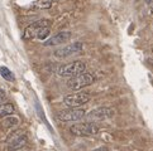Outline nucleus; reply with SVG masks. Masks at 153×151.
Masks as SVG:
<instances>
[{"label": "nucleus", "instance_id": "nucleus-1", "mask_svg": "<svg viewBox=\"0 0 153 151\" xmlns=\"http://www.w3.org/2000/svg\"><path fill=\"white\" fill-rule=\"evenodd\" d=\"M85 69H86V64L81 61H75V62H71L68 64H65V66H61L57 69V73L58 76L61 77H76L81 73H85Z\"/></svg>", "mask_w": 153, "mask_h": 151}, {"label": "nucleus", "instance_id": "nucleus-2", "mask_svg": "<svg viewBox=\"0 0 153 151\" xmlns=\"http://www.w3.org/2000/svg\"><path fill=\"white\" fill-rule=\"evenodd\" d=\"M70 131L76 136L86 137V136H94L99 132V126L92 122H84V123H76V125L70 127Z\"/></svg>", "mask_w": 153, "mask_h": 151}, {"label": "nucleus", "instance_id": "nucleus-3", "mask_svg": "<svg viewBox=\"0 0 153 151\" xmlns=\"http://www.w3.org/2000/svg\"><path fill=\"white\" fill-rule=\"evenodd\" d=\"M95 82V77L90 73H81L76 77H72L68 82H67V86L72 91H79L81 88L86 87V86H90Z\"/></svg>", "mask_w": 153, "mask_h": 151}, {"label": "nucleus", "instance_id": "nucleus-4", "mask_svg": "<svg viewBox=\"0 0 153 151\" xmlns=\"http://www.w3.org/2000/svg\"><path fill=\"white\" fill-rule=\"evenodd\" d=\"M51 26V20L48 19H41L38 21H34L33 24H30L29 26H27L23 34V39L29 40V39H34L37 38L38 33L42 28H50Z\"/></svg>", "mask_w": 153, "mask_h": 151}, {"label": "nucleus", "instance_id": "nucleus-5", "mask_svg": "<svg viewBox=\"0 0 153 151\" xmlns=\"http://www.w3.org/2000/svg\"><path fill=\"white\" fill-rule=\"evenodd\" d=\"M91 100V96L85 92H79V93H72L68 95L63 98V103L71 107V108H77V107L87 103Z\"/></svg>", "mask_w": 153, "mask_h": 151}, {"label": "nucleus", "instance_id": "nucleus-6", "mask_svg": "<svg viewBox=\"0 0 153 151\" xmlns=\"http://www.w3.org/2000/svg\"><path fill=\"white\" fill-rule=\"evenodd\" d=\"M85 117V111L81 108H68L59 111L57 113V118L63 122H71V121H79Z\"/></svg>", "mask_w": 153, "mask_h": 151}, {"label": "nucleus", "instance_id": "nucleus-7", "mask_svg": "<svg viewBox=\"0 0 153 151\" xmlns=\"http://www.w3.org/2000/svg\"><path fill=\"white\" fill-rule=\"evenodd\" d=\"M84 48V44L81 42H75V43H71V44L63 47V48H59V49L54 51L53 56L57 57V58H67L70 56H74L76 53H80L82 51Z\"/></svg>", "mask_w": 153, "mask_h": 151}, {"label": "nucleus", "instance_id": "nucleus-8", "mask_svg": "<svg viewBox=\"0 0 153 151\" xmlns=\"http://www.w3.org/2000/svg\"><path fill=\"white\" fill-rule=\"evenodd\" d=\"M113 115H114V110L109 108V107H99V108H95L87 113L86 118L89 121H101L113 117Z\"/></svg>", "mask_w": 153, "mask_h": 151}, {"label": "nucleus", "instance_id": "nucleus-9", "mask_svg": "<svg viewBox=\"0 0 153 151\" xmlns=\"http://www.w3.org/2000/svg\"><path fill=\"white\" fill-rule=\"evenodd\" d=\"M71 38V33L70 32H59L56 35H53L52 38H50L48 40L45 42V45L46 47H52V45H58V44H62V43L67 42Z\"/></svg>", "mask_w": 153, "mask_h": 151}, {"label": "nucleus", "instance_id": "nucleus-10", "mask_svg": "<svg viewBox=\"0 0 153 151\" xmlns=\"http://www.w3.org/2000/svg\"><path fill=\"white\" fill-rule=\"evenodd\" d=\"M27 136L25 135H20V136H17L12 142L9 144V146H8V150L9 151H17V150H20V149H23L25 145H27Z\"/></svg>", "mask_w": 153, "mask_h": 151}, {"label": "nucleus", "instance_id": "nucleus-11", "mask_svg": "<svg viewBox=\"0 0 153 151\" xmlns=\"http://www.w3.org/2000/svg\"><path fill=\"white\" fill-rule=\"evenodd\" d=\"M14 106L12 103H3L0 105V118H4V117H8L10 116L12 113H14Z\"/></svg>", "mask_w": 153, "mask_h": 151}, {"label": "nucleus", "instance_id": "nucleus-12", "mask_svg": "<svg viewBox=\"0 0 153 151\" xmlns=\"http://www.w3.org/2000/svg\"><path fill=\"white\" fill-rule=\"evenodd\" d=\"M19 123V118L18 117H8V118H4V121H3V127L5 128H10V127H14V126H17Z\"/></svg>", "mask_w": 153, "mask_h": 151}, {"label": "nucleus", "instance_id": "nucleus-13", "mask_svg": "<svg viewBox=\"0 0 153 151\" xmlns=\"http://www.w3.org/2000/svg\"><path fill=\"white\" fill-rule=\"evenodd\" d=\"M0 74L3 76L4 79L10 81V82H13V81H14V74H13L12 71H10L9 68H7V67H0Z\"/></svg>", "mask_w": 153, "mask_h": 151}, {"label": "nucleus", "instance_id": "nucleus-14", "mask_svg": "<svg viewBox=\"0 0 153 151\" xmlns=\"http://www.w3.org/2000/svg\"><path fill=\"white\" fill-rule=\"evenodd\" d=\"M53 1L54 0H38L37 5H38V8H41V9H48L52 7Z\"/></svg>", "mask_w": 153, "mask_h": 151}, {"label": "nucleus", "instance_id": "nucleus-15", "mask_svg": "<svg viewBox=\"0 0 153 151\" xmlns=\"http://www.w3.org/2000/svg\"><path fill=\"white\" fill-rule=\"evenodd\" d=\"M50 28H42L41 30H39V33H38V35H37V39H39V40H46V38L50 35Z\"/></svg>", "mask_w": 153, "mask_h": 151}, {"label": "nucleus", "instance_id": "nucleus-16", "mask_svg": "<svg viewBox=\"0 0 153 151\" xmlns=\"http://www.w3.org/2000/svg\"><path fill=\"white\" fill-rule=\"evenodd\" d=\"M5 96H7V95H5V91L0 89V105H1V102L5 100Z\"/></svg>", "mask_w": 153, "mask_h": 151}, {"label": "nucleus", "instance_id": "nucleus-17", "mask_svg": "<svg viewBox=\"0 0 153 151\" xmlns=\"http://www.w3.org/2000/svg\"><path fill=\"white\" fill-rule=\"evenodd\" d=\"M148 5H149V9H151V12L153 13V0H151V1L148 3Z\"/></svg>", "mask_w": 153, "mask_h": 151}]
</instances>
